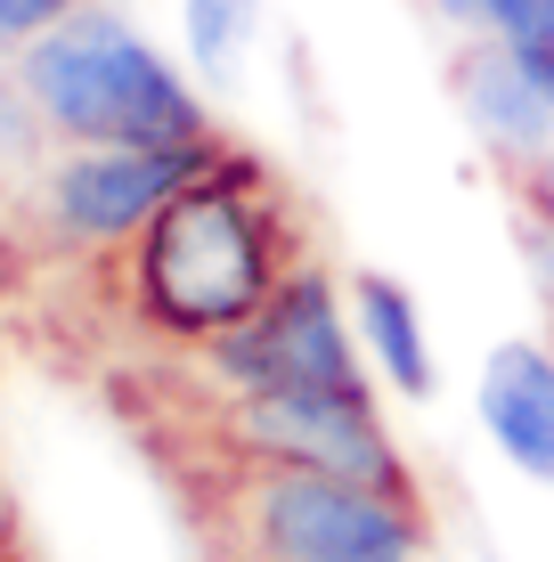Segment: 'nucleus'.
<instances>
[{"instance_id": "1", "label": "nucleus", "mask_w": 554, "mask_h": 562, "mask_svg": "<svg viewBox=\"0 0 554 562\" xmlns=\"http://www.w3.org/2000/svg\"><path fill=\"white\" fill-rule=\"evenodd\" d=\"M302 269L270 171L245 155H213L156 221L131 237V302L171 342H213L245 326Z\"/></svg>"}, {"instance_id": "2", "label": "nucleus", "mask_w": 554, "mask_h": 562, "mask_svg": "<svg viewBox=\"0 0 554 562\" xmlns=\"http://www.w3.org/2000/svg\"><path fill=\"white\" fill-rule=\"evenodd\" d=\"M196 506L213 562H425L432 547L425 497L228 449Z\"/></svg>"}, {"instance_id": "3", "label": "nucleus", "mask_w": 554, "mask_h": 562, "mask_svg": "<svg viewBox=\"0 0 554 562\" xmlns=\"http://www.w3.org/2000/svg\"><path fill=\"white\" fill-rule=\"evenodd\" d=\"M16 82L33 90L49 139H66V147H196V139H213L204 99L106 9H74L49 33H33L16 49Z\"/></svg>"}, {"instance_id": "4", "label": "nucleus", "mask_w": 554, "mask_h": 562, "mask_svg": "<svg viewBox=\"0 0 554 562\" xmlns=\"http://www.w3.org/2000/svg\"><path fill=\"white\" fill-rule=\"evenodd\" d=\"M196 351H204V375L221 383V400H237V392H368L351 318H342L318 261H302L245 326L196 342Z\"/></svg>"}, {"instance_id": "5", "label": "nucleus", "mask_w": 554, "mask_h": 562, "mask_svg": "<svg viewBox=\"0 0 554 562\" xmlns=\"http://www.w3.org/2000/svg\"><path fill=\"white\" fill-rule=\"evenodd\" d=\"M213 449L228 457H261V464H310V473H342V481H375V490H408L375 392H237L213 416Z\"/></svg>"}, {"instance_id": "6", "label": "nucleus", "mask_w": 554, "mask_h": 562, "mask_svg": "<svg viewBox=\"0 0 554 562\" xmlns=\"http://www.w3.org/2000/svg\"><path fill=\"white\" fill-rule=\"evenodd\" d=\"M213 155H221V139H196V147H74L42 171V212L74 245H131Z\"/></svg>"}, {"instance_id": "7", "label": "nucleus", "mask_w": 554, "mask_h": 562, "mask_svg": "<svg viewBox=\"0 0 554 562\" xmlns=\"http://www.w3.org/2000/svg\"><path fill=\"white\" fill-rule=\"evenodd\" d=\"M449 74H456V106H465V123L506 155V171H530V164L554 155V90L498 42V33H473Z\"/></svg>"}, {"instance_id": "8", "label": "nucleus", "mask_w": 554, "mask_h": 562, "mask_svg": "<svg viewBox=\"0 0 554 562\" xmlns=\"http://www.w3.org/2000/svg\"><path fill=\"white\" fill-rule=\"evenodd\" d=\"M473 408H482L489 440L506 449L513 473L554 481V342H498Z\"/></svg>"}, {"instance_id": "9", "label": "nucleus", "mask_w": 554, "mask_h": 562, "mask_svg": "<svg viewBox=\"0 0 554 562\" xmlns=\"http://www.w3.org/2000/svg\"><path fill=\"white\" fill-rule=\"evenodd\" d=\"M351 318H359V342H368V359L384 367L392 392L425 400L432 392V342H425V318H416V294L384 269H368V278H351Z\"/></svg>"}, {"instance_id": "10", "label": "nucleus", "mask_w": 554, "mask_h": 562, "mask_svg": "<svg viewBox=\"0 0 554 562\" xmlns=\"http://www.w3.org/2000/svg\"><path fill=\"white\" fill-rule=\"evenodd\" d=\"M261 33V0H188V57H196L213 82L237 74L245 42Z\"/></svg>"}, {"instance_id": "11", "label": "nucleus", "mask_w": 554, "mask_h": 562, "mask_svg": "<svg viewBox=\"0 0 554 562\" xmlns=\"http://www.w3.org/2000/svg\"><path fill=\"white\" fill-rule=\"evenodd\" d=\"M482 33H498V42L554 90V0H489Z\"/></svg>"}, {"instance_id": "12", "label": "nucleus", "mask_w": 554, "mask_h": 562, "mask_svg": "<svg viewBox=\"0 0 554 562\" xmlns=\"http://www.w3.org/2000/svg\"><path fill=\"white\" fill-rule=\"evenodd\" d=\"M74 9H82V0H0V16H9L25 42H33V33H49L57 16H74Z\"/></svg>"}, {"instance_id": "13", "label": "nucleus", "mask_w": 554, "mask_h": 562, "mask_svg": "<svg viewBox=\"0 0 554 562\" xmlns=\"http://www.w3.org/2000/svg\"><path fill=\"white\" fill-rule=\"evenodd\" d=\"M522 204L554 212V155H546V164H530V171H522Z\"/></svg>"}, {"instance_id": "14", "label": "nucleus", "mask_w": 554, "mask_h": 562, "mask_svg": "<svg viewBox=\"0 0 554 562\" xmlns=\"http://www.w3.org/2000/svg\"><path fill=\"white\" fill-rule=\"evenodd\" d=\"M9 49H25V33H16L9 16H0V57H9Z\"/></svg>"}, {"instance_id": "15", "label": "nucleus", "mask_w": 554, "mask_h": 562, "mask_svg": "<svg viewBox=\"0 0 554 562\" xmlns=\"http://www.w3.org/2000/svg\"><path fill=\"white\" fill-rule=\"evenodd\" d=\"M0 547H9V490H0Z\"/></svg>"}]
</instances>
